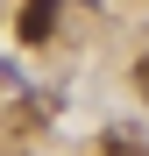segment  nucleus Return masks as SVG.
Masks as SVG:
<instances>
[{
	"label": "nucleus",
	"mask_w": 149,
	"mask_h": 156,
	"mask_svg": "<svg viewBox=\"0 0 149 156\" xmlns=\"http://www.w3.org/2000/svg\"><path fill=\"white\" fill-rule=\"evenodd\" d=\"M50 29H57V0H29L21 7V43H50Z\"/></svg>",
	"instance_id": "f257e3e1"
},
{
	"label": "nucleus",
	"mask_w": 149,
	"mask_h": 156,
	"mask_svg": "<svg viewBox=\"0 0 149 156\" xmlns=\"http://www.w3.org/2000/svg\"><path fill=\"white\" fill-rule=\"evenodd\" d=\"M107 156H149L142 135H107Z\"/></svg>",
	"instance_id": "f03ea898"
},
{
	"label": "nucleus",
	"mask_w": 149,
	"mask_h": 156,
	"mask_svg": "<svg viewBox=\"0 0 149 156\" xmlns=\"http://www.w3.org/2000/svg\"><path fill=\"white\" fill-rule=\"evenodd\" d=\"M135 85H142V99H149V57H142V64H135Z\"/></svg>",
	"instance_id": "7ed1b4c3"
}]
</instances>
